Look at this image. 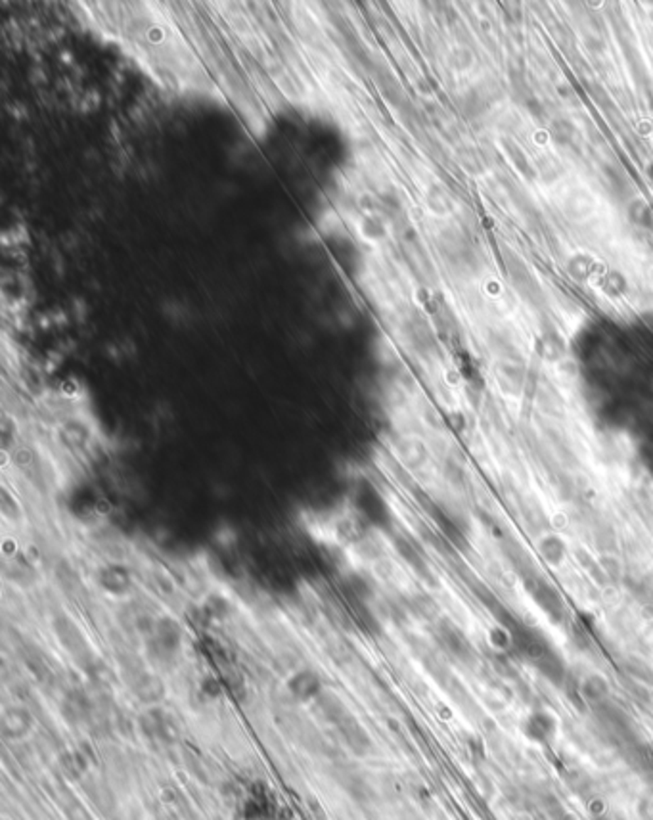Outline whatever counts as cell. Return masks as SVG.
<instances>
[{"label": "cell", "instance_id": "6da1fadb", "mask_svg": "<svg viewBox=\"0 0 653 820\" xmlns=\"http://www.w3.org/2000/svg\"><path fill=\"white\" fill-rule=\"evenodd\" d=\"M500 144H502V150L506 152L509 161L514 163L517 173H519L523 178H527V180H534V178H536V171H534V167L531 165V161H529V158L525 156V152H523L522 148L515 144L514 140L509 139H500Z\"/></svg>", "mask_w": 653, "mask_h": 820}, {"label": "cell", "instance_id": "7a4b0ae2", "mask_svg": "<svg viewBox=\"0 0 653 820\" xmlns=\"http://www.w3.org/2000/svg\"><path fill=\"white\" fill-rule=\"evenodd\" d=\"M627 215L632 225H636L642 230L653 232V207L646 200H642V198L632 200V202L628 203Z\"/></svg>", "mask_w": 653, "mask_h": 820}, {"label": "cell", "instance_id": "3957f363", "mask_svg": "<svg viewBox=\"0 0 653 820\" xmlns=\"http://www.w3.org/2000/svg\"><path fill=\"white\" fill-rule=\"evenodd\" d=\"M427 207L435 215H448L454 209V200L448 194V190L443 188L441 184H431L426 194Z\"/></svg>", "mask_w": 653, "mask_h": 820}, {"label": "cell", "instance_id": "277c9868", "mask_svg": "<svg viewBox=\"0 0 653 820\" xmlns=\"http://www.w3.org/2000/svg\"><path fill=\"white\" fill-rule=\"evenodd\" d=\"M550 139L558 146L569 148L577 140V126L573 125V121L567 119V117H558L550 125Z\"/></svg>", "mask_w": 653, "mask_h": 820}, {"label": "cell", "instance_id": "5b68a950", "mask_svg": "<svg viewBox=\"0 0 653 820\" xmlns=\"http://www.w3.org/2000/svg\"><path fill=\"white\" fill-rule=\"evenodd\" d=\"M456 156H458V163L471 175H481L485 171L483 159L473 146H462V148H458Z\"/></svg>", "mask_w": 653, "mask_h": 820}, {"label": "cell", "instance_id": "8992f818", "mask_svg": "<svg viewBox=\"0 0 653 820\" xmlns=\"http://www.w3.org/2000/svg\"><path fill=\"white\" fill-rule=\"evenodd\" d=\"M567 271H569V274H571L575 280H586V278H590V274L594 272V259L590 257V255H575L573 259H569V263H567Z\"/></svg>", "mask_w": 653, "mask_h": 820}, {"label": "cell", "instance_id": "52a82bcc", "mask_svg": "<svg viewBox=\"0 0 653 820\" xmlns=\"http://www.w3.org/2000/svg\"><path fill=\"white\" fill-rule=\"evenodd\" d=\"M450 65H453L458 73L468 71L471 65H473V56H471V52L468 50V48H456V50L450 54Z\"/></svg>", "mask_w": 653, "mask_h": 820}, {"label": "cell", "instance_id": "ba28073f", "mask_svg": "<svg viewBox=\"0 0 653 820\" xmlns=\"http://www.w3.org/2000/svg\"><path fill=\"white\" fill-rule=\"evenodd\" d=\"M523 102V106H525V109L529 112V115L533 117L534 121H539V123H544V119H546V107H544V104L539 100V98H534V96L529 95L525 100Z\"/></svg>", "mask_w": 653, "mask_h": 820}, {"label": "cell", "instance_id": "9c48e42d", "mask_svg": "<svg viewBox=\"0 0 653 820\" xmlns=\"http://www.w3.org/2000/svg\"><path fill=\"white\" fill-rule=\"evenodd\" d=\"M301 690H307V696L316 692V681H314L313 675H301L293 681V692L301 694Z\"/></svg>", "mask_w": 653, "mask_h": 820}, {"label": "cell", "instance_id": "30bf717a", "mask_svg": "<svg viewBox=\"0 0 653 820\" xmlns=\"http://www.w3.org/2000/svg\"><path fill=\"white\" fill-rule=\"evenodd\" d=\"M603 290H608L610 293H621L622 290H625V278L619 274V272H610L608 274V278H605V286H603Z\"/></svg>", "mask_w": 653, "mask_h": 820}, {"label": "cell", "instance_id": "8fae6325", "mask_svg": "<svg viewBox=\"0 0 653 820\" xmlns=\"http://www.w3.org/2000/svg\"><path fill=\"white\" fill-rule=\"evenodd\" d=\"M647 173H649V177L653 178V163L649 165V167H647Z\"/></svg>", "mask_w": 653, "mask_h": 820}]
</instances>
